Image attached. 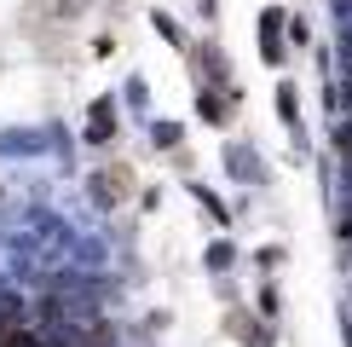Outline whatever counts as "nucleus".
<instances>
[{
  "mask_svg": "<svg viewBox=\"0 0 352 347\" xmlns=\"http://www.w3.org/2000/svg\"><path fill=\"white\" fill-rule=\"evenodd\" d=\"M0 347H29V341H23V330L12 324V318H0Z\"/></svg>",
  "mask_w": 352,
  "mask_h": 347,
  "instance_id": "nucleus-1",
  "label": "nucleus"
}]
</instances>
